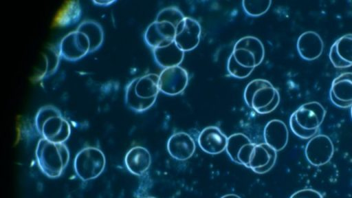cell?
<instances>
[{
    "mask_svg": "<svg viewBox=\"0 0 352 198\" xmlns=\"http://www.w3.org/2000/svg\"><path fill=\"white\" fill-rule=\"evenodd\" d=\"M58 52L65 60L76 61L92 52L91 44L87 36L77 28L62 38Z\"/></svg>",
    "mask_w": 352,
    "mask_h": 198,
    "instance_id": "ba28073f",
    "label": "cell"
},
{
    "mask_svg": "<svg viewBox=\"0 0 352 198\" xmlns=\"http://www.w3.org/2000/svg\"><path fill=\"white\" fill-rule=\"evenodd\" d=\"M326 115V110L318 102H309L300 106L290 116L289 126L298 138L311 139L316 135Z\"/></svg>",
    "mask_w": 352,
    "mask_h": 198,
    "instance_id": "277c9868",
    "label": "cell"
},
{
    "mask_svg": "<svg viewBox=\"0 0 352 198\" xmlns=\"http://www.w3.org/2000/svg\"><path fill=\"white\" fill-rule=\"evenodd\" d=\"M251 141L243 133H234L228 138L226 151L232 161L238 164V156L242 148Z\"/></svg>",
    "mask_w": 352,
    "mask_h": 198,
    "instance_id": "cb8c5ba5",
    "label": "cell"
},
{
    "mask_svg": "<svg viewBox=\"0 0 352 198\" xmlns=\"http://www.w3.org/2000/svg\"><path fill=\"white\" fill-rule=\"evenodd\" d=\"M277 152L267 144H256L248 168L258 174L266 173L274 167Z\"/></svg>",
    "mask_w": 352,
    "mask_h": 198,
    "instance_id": "5bb4252c",
    "label": "cell"
},
{
    "mask_svg": "<svg viewBox=\"0 0 352 198\" xmlns=\"http://www.w3.org/2000/svg\"><path fill=\"white\" fill-rule=\"evenodd\" d=\"M124 162L130 173L141 176L149 168L151 156L146 148L136 146L128 151L124 157Z\"/></svg>",
    "mask_w": 352,
    "mask_h": 198,
    "instance_id": "ffe728a7",
    "label": "cell"
},
{
    "mask_svg": "<svg viewBox=\"0 0 352 198\" xmlns=\"http://www.w3.org/2000/svg\"><path fill=\"white\" fill-rule=\"evenodd\" d=\"M334 153V146L331 138L323 134L311 138L306 144L305 154L308 162L314 166L327 164Z\"/></svg>",
    "mask_w": 352,
    "mask_h": 198,
    "instance_id": "9c48e42d",
    "label": "cell"
},
{
    "mask_svg": "<svg viewBox=\"0 0 352 198\" xmlns=\"http://www.w3.org/2000/svg\"><path fill=\"white\" fill-rule=\"evenodd\" d=\"M188 82V74L183 67L175 66L164 69L159 75L160 91L169 96L181 94Z\"/></svg>",
    "mask_w": 352,
    "mask_h": 198,
    "instance_id": "30bf717a",
    "label": "cell"
},
{
    "mask_svg": "<svg viewBox=\"0 0 352 198\" xmlns=\"http://www.w3.org/2000/svg\"><path fill=\"white\" fill-rule=\"evenodd\" d=\"M105 157L98 148L89 146L81 149L76 155L74 168L77 176L87 182L97 178L105 167Z\"/></svg>",
    "mask_w": 352,
    "mask_h": 198,
    "instance_id": "52a82bcc",
    "label": "cell"
},
{
    "mask_svg": "<svg viewBox=\"0 0 352 198\" xmlns=\"http://www.w3.org/2000/svg\"><path fill=\"white\" fill-rule=\"evenodd\" d=\"M176 27L170 23L155 21L144 32V41L153 50L166 46L174 41Z\"/></svg>",
    "mask_w": 352,
    "mask_h": 198,
    "instance_id": "7c38bea8",
    "label": "cell"
},
{
    "mask_svg": "<svg viewBox=\"0 0 352 198\" xmlns=\"http://www.w3.org/2000/svg\"><path fill=\"white\" fill-rule=\"evenodd\" d=\"M329 57L334 67L338 69L352 66V34L338 38L331 45Z\"/></svg>",
    "mask_w": 352,
    "mask_h": 198,
    "instance_id": "e0dca14e",
    "label": "cell"
},
{
    "mask_svg": "<svg viewBox=\"0 0 352 198\" xmlns=\"http://www.w3.org/2000/svg\"><path fill=\"white\" fill-rule=\"evenodd\" d=\"M272 3L270 0H244L242 1L245 12L251 16H259L267 12Z\"/></svg>",
    "mask_w": 352,
    "mask_h": 198,
    "instance_id": "d4e9b609",
    "label": "cell"
},
{
    "mask_svg": "<svg viewBox=\"0 0 352 198\" xmlns=\"http://www.w3.org/2000/svg\"><path fill=\"white\" fill-rule=\"evenodd\" d=\"M184 17L182 12L178 8L175 7H168L160 11L155 20L170 23L177 28Z\"/></svg>",
    "mask_w": 352,
    "mask_h": 198,
    "instance_id": "484cf974",
    "label": "cell"
},
{
    "mask_svg": "<svg viewBox=\"0 0 352 198\" xmlns=\"http://www.w3.org/2000/svg\"><path fill=\"white\" fill-rule=\"evenodd\" d=\"M201 29L197 21L185 16L176 28L174 42L183 52L194 50L200 41Z\"/></svg>",
    "mask_w": 352,
    "mask_h": 198,
    "instance_id": "8fae6325",
    "label": "cell"
},
{
    "mask_svg": "<svg viewBox=\"0 0 352 198\" xmlns=\"http://www.w3.org/2000/svg\"><path fill=\"white\" fill-rule=\"evenodd\" d=\"M351 119H352V106L351 107Z\"/></svg>",
    "mask_w": 352,
    "mask_h": 198,
    "instance_id": "f546056e",
    "label": "cell"
},
{
    "mask_svg": "<svg viewBox=\"0 0 352 198\" xmlns=\"http://www.w3.org/2000/svg\"><path fill=\"white\" fill-rule=\"evenodd\" d=\"M300 56L308 61L317 59L324 49V43L320 36L314 31H307L300 35L296 43Z\"/></svg>",
    "mask_w": 352,
    "mask_h": 198,
    "instance_id": "ac0fdd59",
    "label": "cell"
},
{
    "mask_svg": "<svg viewBox=\"0 0 352 198\" xmlns=\"http://www.w3.org/2000/svg\"><path fill=\"white\" fill-rule=\"evenodd\" d=\"M331 102L340 108L352 106V72H344L333 79L329 91Z\"/></svg>",
    "mask_w": 352,
    "mask_h": 198,
    "instance_id": "4fadbf2b",
    "label": "cell"
},
{
    "mask_svg": "<svg viewBox=\"0 0 352 198\" xmlns=\"http://www.w3.org/2000/svg\"><path fill=\"white\" fill-rule=\"evenodd\" d=\"M81 7L79 1H68L60 11L57 19V23L61 26H68L75 24L80 18Z\"/></svg>",
    "mask_w": 352,
    "mask_h": 198,
    "instance_id": "603a6c76",
    "label": "cell"
},
{
    "mask_svg": "<svg viewBox=\"0 0 352 198\" xmlns=\"http://www.w3.org/2000/svg\"><path fill=\"white\" fill-rule=\"evenodd\" d=\"M155 62L164 69L179 66L184 57V52L180 50L175 43L153 50Z\"/></svg>",
    "mask_w": 352,
    "mask_h": 198,
    "instance_id": "44dd1931",
    "label": "cell"
},
{
    "mask_svg": "<svg viewBox=\"0 0 352 198\" xmlns=\"http://www.w3.org/2000/svg\"><path fill=\"white\" fill-rule=\"evenodd\" d=\"M82 31L89 38L91 44V52L98 50L102 45L104 38L101 25L93 20H87L81 23L77 28Z\"/></svg>",
    "mask_w": 352,
    "mask_h": 198,
    "instance_id": "7402d4cb",
    "label": "cell"
},
{
    "mask_svg": "<svg viewBox=\"0 0 352 198\" xmlns=\"http://www.w3.org/2000/svg\"><path fill=\"white\" fill-rule=\"evenodd\" d=\"M221 198H241L237 195L235 194H228L222 196Z\"/></svg>",
    "mask_w": 352,
    "mask_h": 198,
    "instance_id": "f1b7e54d",
    "label": "cell"
},
{
    "mask_svg": "<svg viewBox=\"0 0 352 198\" xmlns=\"http://www.w3.org/2000/svg\"><path fill=\"white\" fill-rule=\"evenodd\" d=\"M265 143L276 152L285 148L288 142L289 132L286 124L280 120L269 121L263 131Z\"/></svg>",
    "mask_w": 352,
    "mask_h": 198,
    "instance_id": "d6986e66",
    "label": "cell"
},
{
    "mask_svg": "<svg viewBox=\"0 0 352 198\" xmlns=\"http://www.w3.org/2000/svg\"><path fill=\"white\" fill-rule=\"evenodd\" d=\"M196 145L192 138L185 132L173 134L167 142V150L170 155L179 161H185L194 154Z\"/></svg>",
    "mask_w": 352,
    "mask_h": 198,
    "instance_id": "2e32d148",
    "label": "cell"
},
{
    "mask_svg": "<svg viewBox=\"0 0 352 198\" xmlns=\"http://www.w3.org/2000/svg\"><path fill=\"white\" fill-rule=\"evenodd\" d=\"M35 125L43 138L52 142L64 143L71 133L69 122L60 111L52 105H45L38 109Z\"/></svg>",
    "mask_w": 352,
    "mask_h": 198,
    "instance_id": "5b68a950",
    "label": "cell"
},
{
    "mask_svg": "<svg viewBox=\"0 0 352 198\" xmlns=\"http://www.w3.org/2000/svg\"><path fill=\"white\" fill-rule=\"evenodd\" d=\"M144 198H156V197H144Z\"/></svg>",
    "mask_w": 352,
    "mask_h": 198,
    "instance_id": "4dcf8cb0",
    "label": "cell"
},
{
    "mask_svg": "<svg viewBox=\"0 0 352 198\" xmlns=\"http://www.w3.org/2000/svg\"><path fill=\"white\" fill-rule=\"evenodd\" d=\"M159 91V75L151 73L136 77L125 88V103L135 112L145 111L153 105Z\"/></svg>",
    "mask_w": 352,
    "mask_h": 198,
    "instance_id": "7a4b0ae2",
    "label": "cell"
},
{
    "mask_svg": "<svg viewBox=\"0 0 352 198\" xmlns=\"http://www.w3.org/2000/svg\"><path fill=\"white\" fill-rule=\"evenodd\" d=\"M35 155L39 168L50 178L60 177L69 160V152L64 143L52 142L43 138L38 142Z\"/></svg>",
    "mask_w": 352,
    "mask_h": 198,
    "instance_id": "3957f363",
    "label": "cell"
},
{
    "mask_svg": "<svg viewBox=\"0 0 352 198\" xmlns=\"http://www.w3.org/2000/svg\"><path fill=\"white\" fill-rule=\"evenodd\" d=\"M264 56V46L258 38L244 36L234 44L228 60V72L236 78H247L262 63Z\"/></svg>",
    "mask_w": 352,
    "mask_h": 198,
    "instance_id": "6da1fadb",
    "label": "cell"
},
{
    "mask_svg": "<svg viewBox=\"0 0 352 198\" xmlns=\"http://www.w3.org/2000/svg\"><path fill=\"white\" fill-rule=\"evenodd\" d=\"M289 198H323V197L318 190L306 188L295 192Z\"/></svg>",
    "mask_w": 352,
    "mask_h": 198,
    "instance_id": "4316f807",
    "label": "cell"
},
{
    "mask_svg": "<svg viewBox=\"0 0 352 198\" xmlns=\"http://www.w3.org/2000/svg\"><path fill=\"white\" fill-rule=\"evenodd\" d=\"M115 1H93V3L97 5L107 6L111 5Z\"/></svg>",
    "mask_w": 352,
    "mask_h": 198,
    "instance_id": "83f0119b",
    "label": "cell"
},
{
    "mask_svg": "<svg viewBox=\"0 0 352 198\" xmlns=\"http://www.w3.org/2000/svg\"><path fill=\"white\" fill-rule=\"evenodd\" d=\"M228 138L215 126L204 129L198 136L199 147L205 153L217 155L226 150Z\"/></svg>",
    "mask_w": 352,
    "mask_h": 198,
    "instance_id": "9a60e30c",
    "label": "cell"
},
{
    "mask_svg": "<svg viewBox=\"0 0 352 198\" xmlns=\"http://www.w3.org/2000/svg\"><path fill=\"white\" fill-rule=\"evenodd\" d=\"M244 100L250 108L259 114L271 113L280 102V95L272 84L265 79L250 81L244 90Z\"/></svg>",
    "mask_w": 352,
    "mask_h": 198,
    "instance_id": "8992f818",
    "label": "cell"
}]
</instances>
